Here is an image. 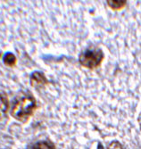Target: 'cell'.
<instances>
[{"label":"cell","instance_id":"1","mask_svg":"<svg viewBox=\"0 0 141 149\" xmlns=\"http://www.w3.org/2000/svg\"><path fill=\"white\" fill-rule=\"evenodd\" d=\"M36 100L29 94H21L15 98L13 104L11 114L22 123H26L33 114L36 109Z\"/></svg>","mask_w":141,"mask_h":149},{"label":"cell","instance_id":"2","mask_svg":"<svg viewBox=\"0 0 141 149\" xmlns=\"http://www.w3.org/2000/svg\"><path fill=\"white\" fill-rule=\"evenodd\" d=\"M104 59V53L100 48L89 49L80 56V63L83 67L94 69L99 66Z\"/></svg>","mask_w":141,"mask_h":149},{"label":"cell","instance_id":"3","mask_svg":"<svg viewBox=\"0 0 141 149\" xmlns=\"http://www.w3.org/2000/svg\"><path fill=\"white\" fill-rule=\"evenodd\" d=\"M47 83V79L45 75L41 72H34L31 78V84L34 88H39Z\"/></svg>","mask_w":141,"mask_h":149},{"label":"cell","instance_id":"4","mask_svg":"<svg viewBox=\"0 0 141 149\" xmlns=\"http://www.w3.org/2000/svg\"><path fill=\"white\" fill-rule=\"evenodd\" d=\"M9 109V101L6 94L0 92V120H1L6 114Z\"/></svg>","mask_w":141,"mask_h":149},{"label":"cell","instance_id":"5","mask_svg":"<svg viewBox=\"0 0 141 149\" xmlns=\"http://www.w3.org/2000/svg\"><path fill=\"white\" fill-rule=\"evenodd\" d=\"M31 149H55V146L49 140H41L35 143L31 146Z\"/></svg>","mask_w":141,"mask_h":149},{"label":"cell","instance_id":"6","mask_svg":"<svg viewBox=\"0 0 141 149\" xmlns=\"http://www.w3.org/2000/svg\"><path fill=\"white\" fill-rule=\"evenodd\" d=\"M4 63L6 66L9 67H13L15 66L16 63V57L15 55H13L11 53H8L6 55L5 58H4Z\"/></svg>","mask_w":141,"mask_h":149},{"label":"cell","instance_id":"7","mask_svg":"<svg viewBox=\"0 0 141 149\" xmlns=\"http://www.w3.org/2000/svg\"><path fill=\"white\" fill-rule=\"evenodd\" d=\"M107 4L109 7L112 10H121L125 7L127 2L126 1H108Z\"/></svg>","mask_w":141,"mask_h":149},{"label":"cell","instance_id":"8","mask_svg":"<svg viewBox=\"0 0 141 149\" xmlns=\"http://www.w3.org/2000/svg\"><path fill=\"white\" fill-rule=\"evenodd\" d=\"M107 149H124L122 145L118 142V141H114V142H112L110 144V146H108Z\"/></svg>","mask_w":141,"mask_h":149}]
</instances>
